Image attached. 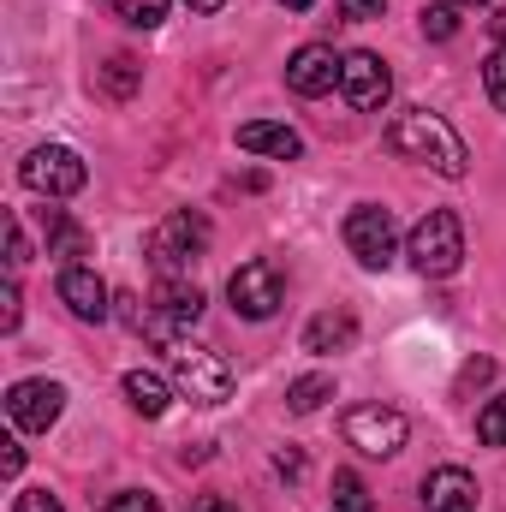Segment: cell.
<instances>
[{"label":"cell","mask_w":506,"mask_h":512,"mask_svg":"<svg viewBox=\"0 0 506 512\" xmlns=\"http://www.w3.org/2000/svg\"><path fill=\"white\" fill-rule=\"evenodd\" d=\"M453 6H483V0H453Z\"/></svg>","instance_id":"obj_36"},{"label":"cell","mask_w":506,"mask_h":512,"mask_svg":"<svg viewBox=\"0 0 506 512\" xmlns=\"http://www.w3.org/2000/svg\"><path fill=\"white\" fill-rule=\"evenodd\" d=\"M489 376H495V364H489V358H477V364H465V370H459V387H477V382H489Z\"/></svg>","instance_id":"obj_31"},{"label":"cell","mask_w":506,"mask_h":512,"mask_svg":"<svg viewBox=\"0 0 506 512\" xmlns=\"http://www.w3.org/2000/svg\"><path fill=\"white\" fill-rule=\"evenodd\" d=\"M274 471H280V477H304V453H298V447H280V453H274Z\"/></svg>","instance_id":"obj_30"},{"label":"cell","mask_w":506,"mask_h":512,"mask_svg":"<svg viewBox=\"0 0 506 512\" xmlns=\"http://www.w3.org/2000/svg\"><path fill=\"white\" fill-rule=\"evenodd\" d=\"M191 512H239V507H233L227 495H197V501H191Z\"/></svg>","instance_id":"obj_33"},{"label":"cell","mask_w":506,"mask_h":512,"mask_svg":"<svg viewBox=\"0 0 506 512\" xmlns=\"http://www.w3.org/2000/svg\"><path fill=\"white\" fill-rule=\"evenodd\" d=\"M209 221L197 215V209H173V215H161L155 221V233H149V262H155V274L161 280H191V262L209 251Z\"/></svg>","instance_id":"obj_2"},{"label":"cell","mask_w":506,"mask_h":512,"mask_svg":"<svg viewBox=\"0 0 506 512\" xmlns=\"http://www.w3.org/2000/svg\"><path fill=\"white\" fill-rule=\"evenodd\" d=\"M167 370L173 387L191 399V405H227L233 399V364L209 346H191V340H173L167 346Z\"/></svg>","instance_id":"obj_4"},{"label":"cell","mask_w":506,"mask_h":512,"mask_svg":"<svg viewBox=\"0 0 506 512\" xmlns=\"http://www.w3.org/2000/svg\"><path fill=\"white\" fill-rule=\"evenodd\" d=\"M0 471H6V477H18V471H24V447H18V441H6V453H0Z\"/></svg>","instance_id":"obj_32"},{"label":"cell","mask_w":506,"mask_h":512,"mask_svg":"<svg viewBox=\"0 0 506 512\" xmlns=\"http://www.w3.org/2000/svg\"><path fill=\"white\" fill-rule=\"evenodd\" d=\"M387 149L405 155V161H417V167H429V173H441V179H465V173H471V149H465V137L447 126L441 114H429V108H405V114H393V126H387Z\"/></svg>","instance_id":"obj_1"},{"label":"cell","mask_w":506,"mask_h":512,"mask_svg":"<svg viewBox=\"0 0 506 512\" xmlns=\"http://www.w3.org/2000/svg\"><path fill=\"white\" fill-rule=\"evenodd\" d=\"M18 316H24V304H18V286L6 280V292H0V328L12 334V328H18Z\"/></svg>","instance_id":"obj_29"},{"label":"cell","mask_w":506,"mask_h":512,"mask_svg":"<svg viewBox=\"0 0 506 512\" xmlns=\"http://www.w3.org/2000/svg\"><path fill=\"white\" fill-rule=\"evenodd\" d=\"M340 96H346V102H352L358 114H376L381 102L393 96V78H387L381 54H370V48L346 54V72H340Z\"/></svg>","instance_id":"obj_10"},{"label":"cell","mask_w":506,"mask_h":512,"mask_svg":"<svg viewBox=\"0 0 506 512\" xmlns=\"http://www.w3.org/2000/svg\"><path fill=\"white\" fill-rule=\"evenodd\" d=\"M60 411H66V387L60 382L30 376V382H18L6 393V417H12V429H24V435H48V429L60 423Z\"/></svg>","instance_id":"obj_9"},{"label":"cell","mask_w":506,"mask_h":512,"mask_svg":"<svg viewBox=\"0 0 506 512\" xmlns=\"http://www.w3.org/2000/svg\"><path fill=\"white\" fill-rule=\"evenodd\" d=\"M334 512H370V489H364L352 471L334 477Z\"/></svg>","instance_id":"obj_22"},{"label":"cell","mask_w":506,"mask_h":512,"mask_svg":"<svg viewBox=\"0 0 506 512\" xmlns=\"http://www.w3.org/2000/svg\"><path fill=\"white\" fill-rule=\"evenodd\" d=\"M405 256H411V268H417L423 280L459 274V262H465V227H459V215H453V209H429V215L411 227Z\"/></svg>","instance_id":"obj_3"},{"label":"cell","mask_w":506,"mask_h":512,"mask_svg":"<svg viewBox=\"0 0 506 512\" xmlns=\"http://www.w3.org/2000/svg\"><path fill=\"white\" fill-rule=\"evenodd\" d=\"M239 149L245 155H268V161H298L304 155V137L292 126H274V120H245L239 126Z\"/></svg>","instance_id":"obj_15"},{"label":"cell","mask_w":506,"mask_h":512,"mask_svg":"<svg viewBox=\"0 0 506 512\" xmlns=\"http://www.w3.org/2000/svg\"><path fill=\"white\" fill-rule=\"evenodd\" d=\"M114 12L126 18L131 30H155L167 18V0H114Z\"/></svg>","instance_id":"obj_21"},{"label":"cell","mask_w":506,"mask_h":512,"mask_svg":"<svg viewBox=\"0 0 506 512\" xmlns=\"http://www.w3.org/2000/svg\"><path fill=\"white\" fill-rule=\"evenodd\" d=\"M346 251L358 256L364 268H387L399 256V233H393V215L376 209V203H358L346 215Z\"/></svg>","instance_id":"obj_8"},{"label":"cell","mask_w":506,"mask_h":512,"mask_svg":"<svg viewBox=\"0 0 506 512\" xmlns=\"http://www.w3.org/2000/svg\"><path fill=\"white\" fill-rule=\"evenodd\" d=\"M280 6H292V12H310V6H316V0H280Z\"/></svg>","instance_id":"obj_35"},{"label":"cell","mask_w":506,"mask_h":512,"mask_svg":"<svg viewBox=\"0 0 506 512\" xmlns=\"http://www.w3.org/2000/svg\"><path fill=\"white\" fill-rule=\"evenodd\" d=\"M340 72H346V60H340L328 42H304V48L286 60V84H292L298 96H328V90H340Z\"/></svg>","instance_id":"obj_11"},{"label":"cell","mask_w":506,"mask_h":512,"mask_svg":"<svg viewBox=\"0 0 506 512\" xmlns=\"http://www.w3.org/2000/svg\"><path fill=\"white\" fill-rule=\"evenodd\" d=\"M18 179H24V191H36V197L60 203V197H78V191L90 185V167H84V155H78V149H66V143H42V149H30V155H24Z\"/></svg>","instance_id":"obj_5"},{"label":"cell","mask_w":506,"mask_h":512,"mask_svg":"<svg viewBox=\"0 0 506 512\" xmlns=\"http://www.w3.org/2000/svg\"><path fill=\"white\" fill-rule=\"evenodd\" d=\"M54 292H60V304H66L78 322H108V304H114V292H108V280H102L96 268H84V262L60 268Z\"/></svg>","instance_id":"obj_12"},{"label":"cell","mask_w":506,"mask_h":512,"mask_svg":"<svg viewBox=\"0 0 506 512\" xmlns=\"http://www.w3.org/2000/svg\"><path fill=\"white\" fill-rule=\"evenodd\" d=\"M36 215H42V233H48V256H60L66 268H72V262H84V256L96 251L90 227H78L66 209H36Z\"/></svg>","instance_id":"obj_16"},{"label":"cell","mask_w":506,"mask_h":512,"mask_svg":"<svg viewBox=\"0 0 506 512\" xmlns=\"http://www.w3.org/2000/svg\"><path fill=\"white\" fill-rule=\"evenodd\" d=\"M6 262H12V268H24V262H30V239H24V227H18V221L6 227Z\"/></svg>","instance_id":"obj_28"},{"label":"cell","mask_w":506,"mask_h":512,"mask_svg":"<svg viewBox=\"0 0 506 512\" xmlns=\"http://www.w3.org/2000/svg\"><path fill=\"white\" fill-rule=\"evenodd\" d=\"M358 346V316L352 310H322L304 322V352L316 358H334V352H352Z\"/></svg>","instance_id":"obj_14"},{"label":"cell","mask_w":506,"mask_h":512,"mask_svg":"<svg viewBox=\"0 0 506 512\" xmlns=\"http://www.w3.org/2000/svg\"><path fill=\"white\" fill-rule=\"evenodd\" d=\"M423 507L429 512H477V477L465 465H441L423 477Z\"/></svg>","instance_id":"obj_13"},{"label":"cell","mask_w":506,"mask_h":512,"mask_svg":"<svg viewBox=\"0 0 506 512\" xmlns=\"http://www.w3.org/2000/svg\"><path fill=\"white\" fill-rule=\"evenodd\" d=\"M483 90H489V102L506 114V42H495V54L483 60Z\"/></svg>","instance_id":"obj_23"},{"label":"cell","mask_w":506,"mask_h":512,"mask_svg":"<svg viewBox=\"0 0 506 512\" xmlns=\"http://www.w3.org/2000/svg\"><path fill=\"white\" fill-rule=\"evenodd\" d=\"M185 6H191V12H197V18H209V12H221V6H227V0H185Z\"/></svg>","instance_id":"obj_34"},{"label":"cell","mask_w":506,"mask_h":512,"mask_svg":"<svg viewBox=\"0 0 506 512\" xmlns=\"http://www.w3.org/2000/svg\"><path fill=\"white\" fill-rule=\"evenodd\" d=\"M12 512H66V507H60V501H54L48 489H24V495L12 501Z\"/></svg>","instance_id":"obj_27"},{"label":"cell","mask_w":506,"mask_h":512,"mask_svg":"<svg viewBox=\"0 0 506 512\" xmlns=\"http://www.w3.org/2000/svg\"><path fill=\"white\" fill-rule=\"evenodd\" d=\"M227 298H233V310H239L245 322H268V316L286 304V274H280L268 256L239 262V268H233V280H227Z\"/></svg>","instance_id":"obj_6"},{"label":"cell","mask_w":506,"mask_h":512,"mask_svg":"<svg viewBox=\"0 0 506 512\" xmlns=\"http://www.w3.org/2000/svg\"><path fill=\"white\" fill-rule=\"evenodd\" d=\"M126 399L137 417H161L167 405H173V387H167V376H155V370H126Z\"/></svg>","instance_id":"obj_18"},{"label":"cell","mask_w":506,"mask_h":512,"mask_svg":"<svg viewBox=\"0 0 506 512\" xmlns=\"http://www.w3.org/2000/svg\"><path fill=\"white\" fill-rule=\"evenodd\" d=\"M477 441H483V447H506V393H495V399L477 411Z\"/></svg>","instance_id":"obj_20"},{"label":"cell","mask_w":506,"mask_h":512,"mask_svg":"<svg viewBox=\"0 0 506 512\" xmlns=\"http://www.w3.org/2000/svg\"><path fill=\"white\" fill-rule=\"evenodd\" d=\"M387 12V0H340V18H352V24H370Z\"/></svg>","instance_id":"obj_26"},{"label":"cell","mask_w":506,"mask_h":512,"mask_svg":"<svg viewBox=\"0 0 506 512\" xmlns=\"http://www.w3.org/2000/svg\"><path fill=\"white\" fill-rule=\"evenodd\" d=\"M137 90H143V60H137V54H108V60L96 66V96L131 102Z\"/></svg>","instance_id":"obj_17"},{"label":"cell","mask_w":506,"mask_h":512,"mask_svg":"<svg viewBox=\"0 0 506 512\" xmlns=\"http://www.w3.org/2000/svg\"><path fill=\"white\" fill-rule=\"evenodd\" d=\"M453 30H459V6H453V0H441V6H423V36L447 42Z\"/></svg>","instance_id":"obj_24"},{"label":"cell","mask_w":506,"mask_h":512,"mask_svg":"<svg viewBox=\"0 0 506 512\" xmlns=\"http://www.w3.org/2000/svg\"><path fill=\"white\" fill-rule=\"evenodd\" d=\"M405 435H411V423L393 405H358V411H346V441L364 459H393L405 447Z\"/></svg>","instance_id":"obj_7"},{"label":"cell","mask_w":506,"mask_h":512,"mask_svg":"<svg viewBox=\"0 0 506 512\" xmlns=\"http://www.w3.org/2000/svg\"><path fill=\"white\" fill-rule=\"evenodd\" d=\"M108 512H161V501L143 489H120V495H108Z\"/></svg>","instance_id":"obj_25"},{"label":"cell","mask_w":506,"mask_h":512,"mask_svg":"<svg viewBox=\"0 0 506 512\" xmlns=\"http://www.w3.org/2000/svg\"><path fill=\"white\" fill-rule=\"evenodd\" d=\"M328 399H334V376H298V382L286 387V411H298V417L322 411Z\"/></svg>","instance_id":"obj_19"}]
</instances>
